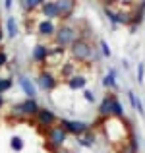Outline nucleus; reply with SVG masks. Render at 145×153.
I'll return each instance as SVG.
<instances>
[{
	"label": "nucleus",
	"instance_id": "11",
	"mask_svg": "<svg viewBox=\"0 0 145 153\" xmlns=\"http://www.w3.org/2000/svg\"><path fill=\"white\" fill-rule=\"evenodd\" d=\"M19 85H21V91L27 95L29 99H37V85H35L33 82H31V78H27V76H19L18 78Z\"/></svg>",
	"mask_w": 145,
	"mask_h": 153
},
{
	"label": "nucleus",
	"instance_id": "18",
	"mask_svg": "<svg viewBox=\"0 0 145 153\" xmlns=\"http://www.w3.org/2000/svg\"><path fill=\"white\" fill-rule=\"evenodd\" d=\"M112 118H124V107L116 95L112 97Z\"/></svg>",
	"mask_w": 145,
	"mask_h": 153
},
{
	"label": "nucleus",
	"instance_id": "8",
	"mask_svg": "<svg viewBox=\"0 0 145 153\" xmlns=\"http://www.w3.org/2000/svg\"><path fill=\"white\" fill-rule=\"evenodd\" d=\"M56 6H58V18L60 19H70L72 14L75 12L78 0H56Z\"/></svg>",
	"mask_w": 145,
	"mask_h": 153
},
{
	"label": "nucleus",
	"instance_id": "17",
	"mask_svg": "<svg viewBox=\"0 0 145 153\" xmlns=\"http://www.w3.org/2000/svg\"><path fill=\"white\" fill-rule=\"evenodd\" d=\"M6 31H8V37L10 39H16L18 37V22H16V18H8L6 19Z\"/></svg>",
	"mask_w": 145,
	"mask_h": 153
},
{
	"label": "nucleus",
	"instance_id": "15",
	"mask_svg": "<svg viewBox=\"0 0 145 153\" xmlns=\"http://www.w3.org/2000/svg\"><path fill=\"white\" fill-rule=\"evenodd\" d=\"M103 87H107V89H116V70L114 68H110L108 70V74L103 78Z\"/></svg>",
	"mask_w": 145,
	"mask_h": 153
},
{
	"label": "nucleus",
	"instance_id": "1",
	"mask_svg": "<svg viewBox=\"0 0 145 153\" xmlns=\"http://www.w3.org/2000/svg\"><path fill=\"white\" fill-rule=\"evenodd\" d=\"M78 39H79V31L75 29L74 25L62 23L60 27H56L54 41H56V45H58V47H62V49H70Z\"/></svg>",
	"mask_w": 145,
	"mask_h": 153
},
{
	"label": "nucleus",
	"instance_id": "5",
	"mask_svg": "<svg viewBox=\"0 0 145 153\" xmlns=\"http://www.w3.org/2000/svg\"><path fill=\"white\" fill-rule=\"evenodd\" d=\"M58 124L66 130V134L68 136H83L85 132H89L91 130V126L87 122H83V120H72V118H60L58 120Z\"/></svg>",
	"mask_w": 145,
	"mask_h": 153
},
{
	"label": "nucleus",
	"instance_id": "31",
	"mask_svg": "<svg viewBox=\"0 0 145 153\" xmlns=\"http://www.w3.org/2000/svg\"><path fill=\"white\" fill-rule=\"evenodd\" d=\"M54 153H74V151H70V149H66V147H62V149H58V151H54Z\"/></svg>",
	"mask_w": 145,
	"mask_h": 153
},
{
	"label": "nucleus",
	"instance_id": "14",
	"mask_svg": "<svg viewBox=\"0 0 145 153\" xmlns=\"http://www.w3.org/2000/svg\"><path fill=\"white\" fill-rule=\"evenodd\" d=\"M85 85H87V78L81 76V74H75V76H72V78L68 79V87H70L72 91H78V89L83 91Z\"/></svg>",
	"mask_w": 145,
	"mask_h": 153
},
{
	"label": "nucleus",
	"instance_id": "3",
	"mask_svg": "<svg viewBox=\"0 0 145 153\" xmlns=\"http://www.w3.org/2000/svg\"><path fill=\"white\" fill-rule=\"evenodd\" d=\"M45 136H47V146H48V149H50L52 153L58 151V149H62V147L66 146L68 134H66V130H64L60 124H54V126L47 128Z\"/></svg>",
	"mask_w": 145,
	"mask_h": 153
},
{
	"label": "nucleus",
	"instance_id": "32",
	"mask_svg": "<svg viewBox=\"0 0 145 153\" xmlns=\"http://www.w3.org/2000/svg\"><path fill=\"white\" fill-rule=\"evenodd\" d=\"M4 103H6V101H4V95H0V108L4 107Z\"/></svg>",
	"mask_w": 145,
	"mask_h": 153
},
{
	"label": "nucleus",
	"instance_id": "30",
	"mask_svg": "<svg viewBox=\"0 0 145 153\" xmlns=\"http://www.w3.org/2000/svg\"><path fill=\"white\" fill-rule=\"evenodd\" d=\"M12 4H14V0H4V8L6 10H12Z\"/></svg>",
	"mask_w": 145,
	"mask_h": 153
},
{
	"label": "nucleus",
	"instance_id": "6",
	"mask_svg": "<svg viewBox=\"0 0 145 153\" xmlns=\"http://www.w3.org/2000/svg\"><path fill=\"white\" fill-rule=\"evenodd\" d=\"M35 122H37V126L41 128V130H47V128L58 124V116H56L50 108L41 107V108H39V112L35 114Z\"/></svg>",
	"mask_w": 145,
	"mask_h": 153
},
{
	"label": "nucleus",
	"instance_id": "28",
	"mask_svg": "<svg viewBox=\"0 0 145 153\" xmlns=\"http://www.w3.org/2000/svg\"><path fill=\"white\" fill-rule=\"evenodd\" d=\"M83 97H85L87 103H95V93L91 89H83Z\"/></svg>",
	"mask_w": 145,
	"mask_h": 153
},
{
	"label": "nucleus",
	"instance_id": "21",
	"mask_svg": "<svg viewBox=\"0 0 145 153\" xmlns=\"http://www.w3.org/2000/svg\"><path fill=\"white\" fill-rule=\"evenodd\" d=\"M128 97H130V103H132V107L135 108V111H139V114H143V105H141V99H138V95L134 93V91H128Z\"/></svg>",
	"mask_w": 145,
	"mask_h": 153
},
{
	"label": "nucleus",
	"instance_id": "24",
	"mask_svg": "<svg viewBox=\"0 0 145 153\" xmlns=\"http://www.w3.org/2000/svg\"><path fill=\"white\" fill-rule=\"evenodd\" d=\"M99 49H101L103 58H110V56H112V51H110V47H108V43L104 41V39H101V41H99Z\"/></svg>",
	"mask_w": 145,
	"mask_h": 153
},
{
	"label": "nucleus",
	"instance_id": "10",
	"mask_svg": "<svg viewBox=\"0 0 145 153\" xmlns=\"http://www.w3.org/2000/svg\"><path fill=\"white\" fill-rule=\"evenodd\" d=\"M112 97H114V93H107L103 97V101H101V105H99V116H101V120L112 118Z\"/></svg>",
	"mask_w": 145,
	"mask_h": 153
},
{
	"label": "nucleus",
	"instance_id": "20",
	"mask_svg": "<svg viewBox=\"0 0 145 153\" xmlns=\"http://www.w3.org/2000/svg\"><path fill=\"white\" fill-rule=\"evenodd\" d=\"M120 153H138V140H135V136H130V138H128V142L124 143V147H122Z\"/></svg>",
	"mask_w": 145,
	"mask_h": 153
},
{
	"label": "nucleus",
	"instance_id": "26",
	"mask_svg": "<svg viewBox=\"0 0 145 153\" xmlns=\"http://www.w3.org/2000/svg\"><path fill=\"white\" fill-rule=\"evenodd\" d=\"M62 76L66 79H70L72 76H75V72H74V64H64L62 66Z\"/></svg>",
	"mask_w": 145,
	"mask_h": 153
},
{
	"label": "nucleus",
	"instance_id": "27",
	"mask_svg": "<svg viewBox=\"0 0 145 153\" xmlns=\"http://www.w3.org/2000/svg\"><path fill=\"white\" fill-rule=\"evenodd\" d=\"M143 74H145V66H143V62H139L138 64V76H135L139 83H143Z\"/></svg>",
	"mask_w": 145,
	"mask_h": 153
},
{
	"label": "nucleus",
	"instance_id": "2",
	"mask_svg": "<svg viewBox=\"0 0 145 153\" xmlns=\"http://www.w3.org/2000/svg\"><path fill=\"white\" fill-rule=\"evenodd\" d=\"M39 103L37 99H29L27 97L25 101L21 103H14L10 108V116H16V118H35V114L39 112Z\"/></svg>",
	"mask_w": 145,
	"mask_h": 153
},
{
	"label": "nucleus",
	"instance_id": "25",
	"mask_svg": "<svg viewBox=\"0 0 145 153\" xmlns=\"http://www.w3.org/2000/svg\"><path fill=\"white\" fill-rule=\"evenodd\" d=\"M10 147L14 151H21L23 149V140L19 138V136H12V140H10Z\"/></svg>",
	"mask_w": 145,
	"mask_h": 153
},
{
	"label": "nucleus",
	"instance_id": "29",
	"mask_svg": "<svg viewBox=\"0 0 145 153\" xmlns=\"http://www.w3.org/2000/svg\"><path fill=\"white\" fill-rule=\"evenodd\" d=\"M6 64H8V54L4 51H0V68L6 66Z\"/></svg>",
	"mask_w": 145,
	"mask_h": 153
},
{
	"label": "nucleus",
	"instance_id": "19",
	"mask_svg": "<svg viewBox=\"0 0 145 153\" xmlns=\"http://www.w3.org/2000/svg\"><path fill=\"white\" fill-rule=\"evenodd\" d=\"M19 2H21V8L25 12H33V10H37V8H41L45 0H19Z\"/></svg>",
	"mask_w": 145,
	"mask_h": 153
},
{
	"label": "nucleus",
	"instance_id": "22",
	"mask_svg": "<svg viewBox=\"0 0 145 153\" xmlns=\"http://www.w3.org/2000/svg\"><path fill=\"white\" fill-rule=\"evenodd\" d=\"M104 16L108 18V22L112 23V27H118V18H116V10L110 6H104Z\"/></svg>",
	"mask_w": 145,
	"mask_h": 153
},
{
	"label": "nucleus",
	"instance_id": "12",
	"mask_svg": "<svg viewBox=\"0 0 145 153\" xmlns=\"http://www.w3.org/2000/svg\"><path fill=\"white\" fill-rule=\"evenodd\" d=\"M41 14L45 19H50V22H54L56 18H58V6H56V0H45L41 6Z\"/></svg>",
	"mask_w": 145,
	"mask_h": 153
},
{
	"label": "nucleus",
	"instance_id": "9",
	"mask_svg": "<svg viewBox=\"0 0 145 153\" xmlns=\"http://www.w3.org/2000/svg\"><path fill=\"white\" fill-rule=\"evenodd\" d=\"M48 52H50V49H48L47 45L37 43V45L33 47V51H31V60H33L35 64H45L48 60Z\"/></svg>",
	"mask_w": 145,
	"mask_h": 153
},
{
	"label": "nucleus",
	"instance_id": "4",
	"mask_svg": "<svg viewBox=\"0 0 145 153\" xmlns=\"http://www.w3.org/2000/svg\"><path fill=\"white\" fill-rule=\"evenodd\" d=\"M93 52H95V47L89 41H85V39H78L70 47L72 58L78 60V62H93Z\"/></svg>",
	"mask_w": 145,
	"mask_h": 153
},
{
	"label": "nucleus",
	"instance_id": "16",
	"mask_svg": "<svg viewBox=\"0 0 145 153\" xmlns=\"http://www.w3.org/2000/svg\"><path fill=\"white\" fill-rule=\"evenodd\" d=\"M75 140H78V143H79L81 147H93V146H95V134H93L91 130L85 132L83 136H78Z\"/></svg>",
	"mask_w": 145,
	"mask_h": 153
},
{
	"label": "nucleus",
	"instance_id": "34",
	"mask_svg": "<svg viewBox=\"0 0 145 153\" xmlns=\"http://www.w3.org/2000/svg\"><path fill=\"white\" fill-rule=\"evenodd\" d=\"M141 2H145V0H141Z\"/></svg>",
	"mask_w": 145,
	"mask_h": 153
},
{
	"label": "nucleus",
	"instance_id": "23",
	"mask_svg": "<svg viewBox=\"0 0 145 153\" xmlns=\"http://www.w3.org/2000/svg\"><path fill=\"white\" fill-rule=\"evenodd\" d=\"M12 85H14L12 78H0V95H4L6 91H10Z\"/></svg>",
	"mask_w": 145,
	"mask_h": 153
},
{
	"label": "nucleus",
	"instance_id": "13",
	"mask_svg": "<svg viewBox=\"0 0 145 153\" xmlns=\"http://www.w3.org/2000/svg\"><path fill=\"white\" fill-rule=\"evenodd\" d=\"M37 33H39V37H47V39L54 37V33H56L54 22H50V19H43V22H39L37 23Z\"/></svg>",
	"mask_w": 145,
	"mask_h": 153
},
{
	"label": "nucleus",
	"instance_id": "33",
	"mask_svg": "<svg viewBox=\"0 0 145 153\" xmlns=\"http://www.w3.org/2000/svg\"><path fill=\"white\" fill-rule=\"evenodd\" d=\"M2 39H4V31H2V25H0V43H2Z\"/></svg>",
	"mask_w": 145,
	"mask_h": 153
},
{
	"label": "nucleus",
	"instance_id": "7",
	"mask_svg": "<svg viewBox=\"0 0 145 153\" xmlns=\"http://www.w3.org/2000/svg\"><path fill=\"white\" fill-rule=\"evenodd\" d=\"M35 85H37L39 89H43V91H47V93H50V91H54L56 87H58V79H56V76L52 74V72L43 70V72H39L37 83H35Z\"/></svg>",
	"mask_w": 145,
	"mask_h": 153
}]
</instances>
